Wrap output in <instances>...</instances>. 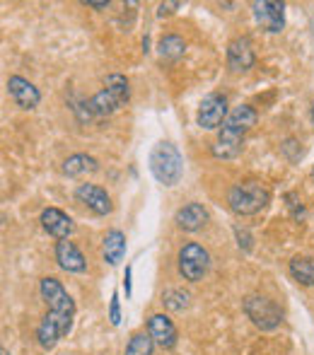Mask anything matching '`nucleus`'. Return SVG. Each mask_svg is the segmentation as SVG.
Wrapping results in <instances>:
<instances>
[{"mask_svg": "<svg viewBox=\"0 0 314 355\" xmlns=\"http://www.w3.org/2000/svg\"><path fill=\"white\" fill-rule=\"evenodd\" d=\"M53 257H56L58 268H63L66 273H85L87 271V259L82 257V252L78 249V244L71 242V239L56 242Z\"/></svg>", "mask_w": 314, "mask_h": 355, "instance_id": "dca6fc26", "label": "nucleus"}, {"mask_svg": "<svg viewBox=\"0 0 314 355\" xmlns=\"http://www.w3.org/2000/svg\"><path fill=\"white\" fill-rule=\"evenodd\" d=\"M39 293H42V300L46 302L49 314H53V317L71 331L78 309H76L73 297L68 295V290L63 288V283L53 276H44L42 281H39Z\"/></svg>", "mask_w": 314, "mask_h": 355, "instance_id": "39448f33", "label": "nucleus"}, {"mask_svg": "<svg viewBox=\"0 0 314 355\" xmlns=\"http://www.w3.org/2000/svg\"><path fill=\"white\" fill-rule=\"evenodd\" d=\"M288 273L302 288H314V257H305V254L293 257L290 263H288Z\"/></svg>", "mask_w": 314, "mask_h": 355, "instance_id": "aec40b11", "label": "nucleus"}, {"mask_svg": "<svg viewBox=\"0 0 314 355\" xmlns=\"http://www.w3.org/2000/svg\"><path fill=\"white\" fill-rule=\"evenodd\" d=\"M232 232H235V239H237V247L242 249V252H252L254 249V237H252V232H249L247 227H242V225H235L232 227Z\"/></svg>", "mask_w": 314, "mask_h": 355, "instance_id": "393cba45", "label": "nucleus"}, {"mask_svg": "<svg viewBox=\"0 0 314 355\" xmlns=\"http://www.w3.org/2000/svg\"><path fill=\"white\" fill-rule=\"evenodd\" d=\"M162 304L169 312H184V309H189V304H191V295L182 288H167L162 293Z\"/></svg>", "mask_w": 314, "mask_h": 355, "instance_id": "4be33fe9", "label": "nucleus"}, {"mask_svg": "<svg viewBox=\"0 0 314 355\" xmlns=\"http://www.w3.org/2000/svg\"><path fill=\"white\" fill-rule=\"evenodd\" d=\"M128 99H131L128 78L121 73H112L104 80V87L94 97L87 99V109L92 116L104 119V116H112L114 112H119L123 104H128Z\"/></svg>", "mask_w": 314, "mask_h": 355, "instance_id": "f03ea898", "label": "nucleus"}, {"mask_svg": "<svg viewBox=\"0 0 314 355\" xmlns=\"http://www.w3.org/2000/svg\"><path fill=\"white\" fill-rule=\"evenodd\" d=\"M177 268L179 276L189 283H198L211 271V252L198 242H186L177 252Z\"/></svg>", "mask_w": 314, "mask_h": 355, "instance_id": "0eeeda50", "label": "nucleus"}, {"mask_svg": "<svg viewBox=\"0 0 314 355\" xmlns=\"http://www.w3.org/2000/svg\"><path fill=\"white\" fill-rule=\"evenodd\" d=\"M310 116H312V123H314V102H312V107H310Z\"/></svg>", "mask_w": 314, "mask_h": 355, "instance_id": "c756f323", "label": "nucleus"}, {"mask_svg": "<svg viewBox=\"0 0 314 355\" xmlns=\"http://www.w3.org/2000/svg\"><path fill=\"white\" fill-rule=\"evenodd\" d=\"M76 198H78V203H82L89 213L99 215V218L112 215L114 211L112 196L107 193V189L97 187V184H80L76 189Z\"/></svg>", "mask_w": 314, "mask_h": 355, "instance_id": "9b49d317", "label": "nucleus"}, {"mask_svg": "<svg viewBox=\"0 0 314 355\" xmlns=\"http://www.w3.org/2000/svg\"><path fill=\"white\" fill-rule=\"evenodd\" d=\"M312 182H314V167H312Z\"/></svg>", "mask_w": 314, "mask_h": 355, "instance_id": "2f4dec72", "label": "nucleus"}, {"mask_svg": "<svg viewBox=\"0 0 314 355\" xmlns=\"http://www.w3.org/2000/svg\"><path fill=\"white\" fill-rule=\"evenodd\" d=\"M225 58H227V68L232 73H247L256 66V51H254V42L242 34V37H235L230 44H227V51H225Z\"/></svg>", "mask_w": 314, "mask_h": 355, "instance_id": "9d476101", "label": "nucleus"}, {"mask_svg": "<svg viewBox=\"0 0 314 355\" xmlns=\"http://www.w3.org/2000/svg\"><path fill=\"white\" fill-rule=\"evenodd\" d=\"M85 5H87V8H92V10H107L109 0H99V3H97V0H87Z\"/></svg>", "mask_w": 314, "mask_h": 355, "instance_id": "c85d7f7f", "label": "nucleus"}, {"mask_svg": "<svg viewBox=\"0 0 314 355\" xmlns=\"http://www.w3.org/2000/svg\"><path fill=\"white\" fill-rule=\"evenodd\" d=\"M208 208L198 201H189L174 213V225H177L182 232H198V230L206 227L208 223Z\"/></svg>", "mask_w": 314, "mask_h": 355, "instance_id": "4468645a", "label": "nucleus"}, {"mask_svg": "<svg viewBox=\"0 0 314 355\" xmlns=\"http://www.w3.org/2000/svg\"><path fill=\"white\" fill-rule=\"evenodd\" d=\"M148 334L152 336L155 346H159L162 351H172L179 341L177 327H174V322L167 314H152V317L148 319Z\"/></svg>", "mask_w": 314, "mask_h": 355, "instance_id": "2eb2a0df", "label": "nucleus"}, {"mask_svg": "<svg viewBox=\"0 0 314 355\" xmlns=\"http://www.w3.org/2000/svg\"><path fill=\"white\" fill-rule=\"evenodd\" d=\"M126 234L121 232V230H109L107 234H104V242H102V257L104 261L109 263V266H119L121 263V259L126 257Z\"/></svg>", "mask_w": 314, "mask_h": 355, "instance_id": "a211bd4d", "label": "nucleus"}, {"mask_svg": "<svg viewBox=\"0 0 314 355\" xmlns=\"http://www.w3.org/2000/svg\"><path fill=\"white\" fill-rule=\"evenodd\" d=\"M268 203H271V189L263 182H256V179L239 182L227 191V206H230L232 213L242 215V218L266 211Z\"/></svg>", "mask_w": 314, "mask_h": 355, "instance_id": "7ed1b4c3", "label": "nucleus"}, {"mask_svg": "<svg viewBox=\"0 0 314 355\" xmlns=\"http://www.w3.org/2000/svg\"><path fill=\"white\" fill-rule=\"evenodd\" d=\"M131 276H133V268H131V266H126V273H123V290H126V297H131V293H133Z\"/></svg>", "mask_w": 314, "mask_h": 355, "instance_id": "cd10ccee", "label": "nucleus"}, {"mask_svg": "<svg viewBox=\"0 0 314 355\" xmlns=\"http://www.w3.org/2000/svg\"><path fill=\"white\" fill-rule=\"evenodd\" d=\"M283 201H286V208L290 211V215H293V220H295V223H302V220L307 218L305 206H302L300 196H297L295 191H288L286 196H283Z\"/></svg>", "mask_w": 314, "mask_h": 355, "instance_id": "b1692460", "label": "nucleus"}, {"mask_svg": "<svg viewBox=\"0 0 314 355\" xmlns=\"http://www.w3.org/2000/svg\"><path fill=\"white\" fill-rule=\"evenodd\" d=\"M148 167H150L152 177L167 189L177 187L184 177V157H182V153H179L177 145L169 143V141H159L155 148L150 150Z\"/></svg>", "mask_w": 314, "mask_h": 355, "instance_id": "20e7f679", "label": "nucleus"}, {"mask_svg": "<svg viewBox=\"0 0 314 355\" xmlns=\"http://www.w3.org/2000/svg\"><path fill=\"white\" fill-rule=\"evenodd\" d=\"M3 355H10V353H8V348H3Z\"/></svg>", "mask_w": 314, "mask_h": 355, "instance_id": "7c9ffc66", "label": "nucleus"}, {"mask_svg": "<svg viewBox=\"0 0 314 355\" xmlns=\"http://www.w3.org/2000/svg\"><path fill=\"white\" fill-rule=\"evenodd\" d=\"M227 116H230V112H227V97L220 92H211L198 104L196 123L203 131H218L227 121Z\"/></svg>", "mask_w": 314, "mask_h": 355, "instance_id": "6e6552de", "label": "nucleus"}, {"mask_svg": "<svg viewBox=\"0 0 314 355\" xmlns=\"http://www.w3.org/2000/svg\"><path fill=\"white\" fill-rule=\"evenodd\" d=\"M109 322H112L114 327L121 324V302H119V293H114L112 302H109Z\"/></svg>", "mask_w": 314, "mask_h": 355, "instance_id": "a878e982", "label": "nucleus"}, {"mask_svg": "<svg viewBox=\"0 0 314 355\" xmlns=\"http://www.w3.org/2000/svg\"><path fill=\"white\" fill-rule=\"evenodd\" d=\"M152 353H155V341H152V336L148 331L133 334L126 343V351H123V355H152Z\"/></svg>", "mask_w": 314, "mask_h": 355, "instance_id": "5701e85b", "label": "nucleus"}, {"mask_svg": "<svg viewBox=\"0 0 314 355\" xmlns=\"http://www.w3.org/2000/svg\"><path fill=\"white\" fill-rule=\"evenodd\" d=\"M68 329L63 327L61 322H58L53 314H44L42 317V322H39V327H37V343L44 348V351H51V348H56L58 346V341H61L63 336H68Z\"/></svg>", "mask_w": 314, "mask_h": 355, "instance_id": "f3484780", "label": "nucleus"}, {"mask_svg": "<svg viewBox=\"0 0 314 355\" xmlns=\"http://www.w3.org/2000/svg\"><path fill=\"white\" fill-rule=\"evenodd\" d=\"M179 8H182V3H177V0H174V3H159V5H157V17H159V19H162V17H169V15H174Z\"/></svg>", "mask_w": 314, "mask_h": 355, "instance_id": "bb28decb", "label": "nucleus"}, {"mask_svg": "<svg viewBox=\"0 0 314 355\" xmlns=\"http://www.w3.org/2000/svg\"><path fill=\"white\" fill-rule=\"evenodd\" d=\"M252 15L256 24L268 34H281L286 29V5L273 0H254Z\"/></svg>", "mask_w": 314, "mask_h": 355, "instance_id": "1a4fd4ad", "label": "nucleus"}, {"mask_svg": "<svg viewBox=\"0 0 314 355\" xmlns=\"http://www.w3.org/2000/svg\"><path fill=\"white\" fill-rule=\"evenodd\" d=\"M259 114L249 104H239L230 112L227 121L223 123V128L218 131L216 143L211 145L213 157L218 159H235L239 153L244 150V141H247V133L256 126Z\"/></svg>", "mask_w": 314, "mask_h": 355, "instance_id": "f257e3e1", "label": "nucleus"}, {"mask_svg": "<svg viewBox=\"0 0 314 355\" xmlns=\"http://www.w3.org/2000/svg\"><path fill=\"white\" fill-rule=\"evenodd\" d=\"M39 223H42L44 232L49 237H53L56 242H63V239H71V234L76 232V223L68 213H63L61 208H44L42 215H39Z\"/></svg>", "mask_w": 314, "mask_h": 355, "instance_id": "f8f14e48", "label": "nucleus"}, {"mask_svg": "<svg viewBox=\"0 0 314 355\" xmlns=\"http://www.w3.org/2000/svg\"><path fill=\"white\" fill-rule=\"evenodd\" d=\"M8 94L12 97V102L17 104L24 112H32V109L39 107L42 102V92L34 83H29L22 75H10L8 78Z\"/></svg>", "mask_w": 314, "mask_h": 355, "instance_id": "ddd939ff", "label": "nucleus"}, {"mask_svg": "<svg viewBox=\"0 0 314 355\" xmlns=\"http://www.w3.org/2000/svg\"><path fill=\"white\" fill-rule=\"evenodd\" d=\"M242 309L259 331H276L283 324V309L276 304V300L266 297V295H247L242 302Z\"/></svg>", "mask_w": 314, "mask_h": 355, "instance_id": "423d86ee", "label": "nucleus"}, {"mask_svg": "<svg viewBox=\"0 0 314 355\" xmlns=\"http://www.w3.org/2000/svg\"><path fill=\"white\" fill-rule=\"evenodd\" d=\"M99 172V159L92 157V155H71V157L63 159V174L71 179H80V177H87V174Z\"/></svg>", "mask_w": 314, "mask_h": 355, "instance_id": "6ab92c4d", "label": "nucleus"}, {"mask_svg": "<svg viewBox=\"0 0 314 355\" xmlns=\"http://www.w3.org/2000/svg\"><path fill=\"white\" fill-rule=\"evenodd\" d=\"M157 51H159V56L167 58V61H179V58L186 53V42H184L179 34H164L157 42Z\"/></svg>", "mask_w": 314, "mask_h": 355, "instance_id": "412c9836", "label": "nucleus"}]
</instances>
